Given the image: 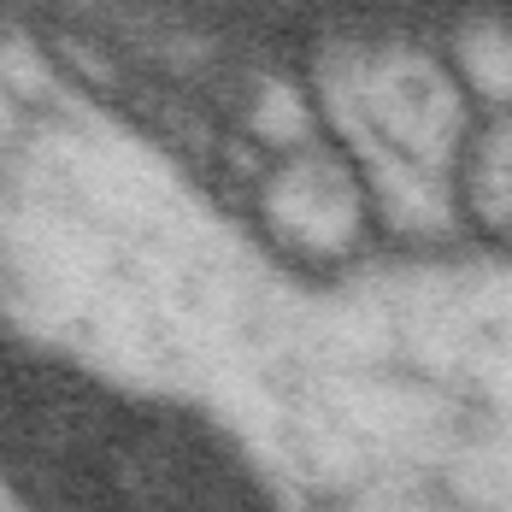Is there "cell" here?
Returning <instances> with one entry per match:
<instances>
[{"label":"cell","mask_w":512,"mask_h":512,"mask_svg":"<svg viewBox=\"0 0 512 512\" xmlns=\"http://www.w3.org/2000/svg\"><path fill=\"white\" fill-rule=\"evenodd\" d=\"M0 489L18 512H283L212 412L0 330Z\"/></svg>","instance_id":"cell-1"}]
</instances>
